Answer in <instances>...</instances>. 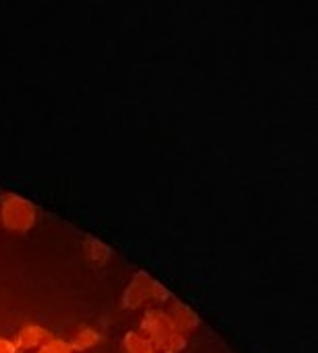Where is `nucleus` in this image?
<instances>
[{"mask_svg":"<svg viewBox=\"0 0 318 353\" xmlns=\"http://www.w3.org/2000/svg\"><path fill=\"white\" fill-rule=\"evenodd\" d=\"M139 330L154 343L158 353H181L188 345V336L171 324L167 310L150 307L143 312Z\"/></svg>","mask_w":318,"mask_h":353,"instance_id":"nucleus-1","label":"nucleus"},{"mask_svg":"<svg viewBox=\"0 0 318 353\" xmlns=\"http://www.w3.org/2000/svg\"><path fill=\"white\" fill-rule=\"evenodd\" d=\"M171 299V293L167 291L165 285H161L156 279H152L148 272H135L123 291L121 305L125 310H139L146 303H161Z\"/></svg>","mask_w":318,"mask_h":353,"instance_id":"nucleus-2","label":"nucleus"},{"mask_svg":"<svg viewBox=\"0 0 318 353\" xmlns=\"http://www.w3.org/2000/svg\"><path fill=\"white\" fill-rule=\"evenodd\" d=\"M36 219L38 210L30 200L17 194H5L0 198V225L7 231L26 233L36 225Z\"/></svg>","mask_w":318,"mask_h":353,"instance_id":"nucleus-3","label":"nucleus"},{"mask_svg":"<svg viewBox=\"0 0 318 353\" xmlns=\"http://www.w3.org/2000/svg\"><path fill=\"white\" fill-rule=\"evenodd\" d=\"M167 314H169L171 324L175 326V330H179V332H183V334L192 332V330L198 328V324H200V316H198L190 305H186V303H181V301H177V299L171 301V307L167 310Z\"/></svg>","mask_w":318,"mask_h":353,"instance_id":"nucleus-4","label":"nucleus"},{"mask_svg":"<svg viewBox=\"0 0 318 353\" xmlns=\"http://www.w3.org/2000/svg\"><path fill=\"white\" fill-rule=\"evenodd\" d=\"M50 336V332L40 326V324H26L23 328H19L17 336H15V345L19 347V351H30V349H38L46 339Z\"/></svg>","mask_w":318,"mask_h":353,"instance_id":"nucleus-5","label":"nucleus"},{"mask_svg":"<svg viewBox=\"0 0 318 353\" xmlns=\"http://www.w3.org/2000/svg\"><path fill=\"white\" fill-rule=\"evenodd\" d=\"M123 351L125 353H158L154 343L141 330H129L123 336Z\"/></svg>","mask_w":318,"mask_h":353,"instance_id":"nucleus-6","label":"nucleus"},{"mask_svg":"<svg viewBox=\"0 0 318 353\" xmlns=\"http://www.w3.org/2000/svg\"><path fill=\"white\" fill-rule=\"evenodd\" d=\"M100 330L98 328H94V326H81L75 334H73V339L69 341L71 343V347H73V353L75 351H88V349H92V347H96L98 343H100Z\"/></svg>","mask_w":318,"mask_h":353,"instance_id":"nucleus-7","label":"nucleus"},{"mask_svg":"<svg viewBox=\"0 0 318 353\" xmlns=\"http://www.w3.org/2000/svg\"><path fill=\"white\" fill-rule=\"evenodd\" d=\"M83 248H86L88 260L94 262V264H104V262H108L110 256H112L110 248H108L106 243L98 241V239H86V245H83Z\"/></svg>","mask_w":318,"mask_h":353,"instance_id":"nucleus-8","label":"nucleus"},{"mask_svg":"<svg viewBox=\"0 0 318 353\" xmlns=\"http://www.w3.org/2000/svg\"><path fill=\"white\" fill-rule=\"evenodd\" d=\"M38 353H73V347L69 341L59 339V336H48L40 347Z\"/></svg>","mask_w":318,"mask_h":353,"instance_id":"nucleus-9","label":"nucleus"},{"mask_svg":"<svg viewBox=\"0 0 318 353\" xmlns=\"http://www.w3.org/2000/svg\"><path fill=\"white\" fill-rule=\"evenodd\" d=\"M0 353H19V347L15 345L13 339L0 336Z\"/></svg>","mask_w":318,"mask_h":353,"instance_id":"nucleus-10","label":"nucleus"}]
</instances>
